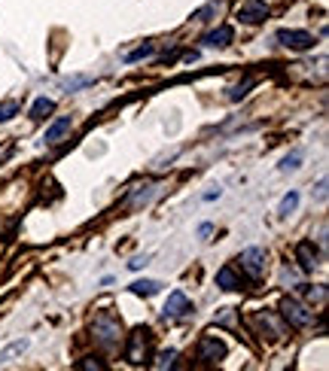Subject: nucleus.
<instances>
[{"instance_id":"nucleus-5","label":"nucleus","mask_w":329,"mask_h":371,"mask_svg":"<svg viewBox=\"0 0 329 371\" xmlns=\"http://www.w3.org/2000/svg\"><path fill=\"white\" fill-rule=\"evenodd\" d=\"M278 40L287 46V49H296V52H305V49H311L314 46V37L308 34V30H278Z\"/></svg>"},{"instance_id":"nucleus-13","label":"nucleus","mask_w":329,"mask_h":371,"mask_svg":"<svg viewBox=\"0 0 329 371\" xmlns=\"http://www.w3.org/2000/svg\"><path fill=\"white\" fill-rule=\"evenodd\" d=\"M156 195V183H143V186H134L132 192H128V207H143L147 201Z\"/></svg>"},{"instance_id":"nucleus-21","label":"nucleus","mask_w":329,"mask_h":371,"mask_svg":"<svg viewBox=\"0 0 329 371\" xmlns=\"http://www.w3.org/2000/svg\"><path fill=\"white\" fill-rule=\"evenodd\" d=\"M299 161H302V152H293V156H287V159H284L281 171H296V168H299Z\"/></svg>"},{"instance_id":"nucleus-9","label":"nucleus","mask_w":329,"mask_h":371,"mask_svg":"<svg viewBox=\"0 0 329 371\" xmlns=\"http://www.w3.org/2000/svg\"><path fill=\"white\" fill-rule=\"evenodd\" d=\"M317 259H320V253H317L314 241H299V244H296V262H299L302 271H314Z\"/></svg>"},{"instance_id":"nucleus-23","label":"nucleus","mask_w":329,"mask_h":371,"mask_svg":"<svg viewBox=\"0 0 329 371\" xmlns=\"http://www.w3.org/2000/svg\"><path fill=\"white\" fill-rule=\"evenodd\" d=\"M89 76H76V80H64V82H61V86H64V89H82V86H89Z\"/></svg>"},{"instance_id":"nucleus-10","label":"nucleus","mask_w":329,"mask_h":371,"mask_svg":"<svg viewBox=\"0 0 329 371\" xmlns=\"http://www.w3.org/2000/svg\"><path fill=\"white\" fill-rule=\"evenodd\" d=\"M198 359H204V362L226 359V344L217 341V338H202V344H198Z\"/></svg>"},{"instance_id":"nucleus-18","label":"nucleus","mask_w":329,"mask_h":371,"mask_svg":"<svg viewBox=\"0 0 329 371\" xmlns=\"http://www.w3.org/2000/svg\"><path fill=\"white\" fill-rule=\"evenodd\" d=\"M15 113H19V100H3L0 104V122H10Z\"/></svg>"},{"instance_id":"nucleus-2","label":"nucleus","mask_w":329,"mask_h":371,"mask_svg":"<svg viewBox=\"0 0 329 371\" xmlns=\"http://www.w3.org/2000/svg\"><path fill=\"white\" fill-rule=\"evenodd\" d=\"M150 353H152V335H150V329H147V326L134 329L132 335H128V350H125V356L137 365V362H147Z\"/></svg>"},{"instance_id":"nucleus-4","label":"nucleus","mask_w":329,"mask_h":371,"mask_svg":"<svg viewBox=\"0 0 329 371\" xmlns=\"http://www.w3.org/2000/svg\"><path fill=\"white\" fill-rule=\"evenodd\" d=\"M265 265H269V262H265V250H259V246H247V250L241 253V268L254 277V280H259V277L265 274Z\"/></svg>"},{"instance_id":"nucleus-26","label":"nucleus","mask_w":329,"mask_h":371,"mask_svg":"<svg viewBox=\"0 0 329 371\" xmlns=\"http://www.w3.org/2000/svg\"><path fill=\"white\" fill-rule=\"evenodd\" d=\"M143 265H147V256H137V259L128 262V268H132V271H137V268H143Z\"/></svg>"},{"instance_id":"nucleus-12","label":"nucleus","mask_w":329,"mask_h":371,"mask_svg":"<svg viewBox=\"0 0 329 371\" xmlns=\"http://www.w3.org/2000/svg\"><path fill=\"white\" fill-rule=\"evenodd\" d=\"M254 323H256V326L263 329V332L269 329V338H274V341H278V338L284 335V326H281V320H278L274 314H256V316H254Z\"/></svg>"},{"instance_id":"nucleus-16","label":"nucleus","mask_w":329,"mask_h":371,"mask_svg":"<svg viewBox=\"0 0 329 371\" xmlns=\"http://www.w3.org/2000/svg\"><path fill=\"white\" fill-rule=\"evenodd\" d=\"M159 289H162V283H159V280H134L132 283L134 296H156Z\"/></svg>"},{"instance_id":"nucleus-20","label":"nucleus","mask_w":329,"mask_h":371,"mask_svg":"<svg viewBox=\"0 0 329 371\" xmlns=\"http://www.w3.org/2000/svg\"><path fill=\"white\" fill-rule=\"evenodd\" d=\"M174 359H177V350H165L162 356H159L156 368H171V365H174Z\"/></svg>"},{"instance_id":"nucleus-3","label":"nucleus","mask_w":329,"mask_h":371,"mask_svg":"<svg viewBox=\"0 0 329 371\" xmlns=\"http://www.w3.org/2000/svg\"><path fill=\"white\" fill-rule=\"evenodd\" d=\"M281 314H284V320H290V326H296V329L311 326V320H314V311H308V307H305L302 301H296V298L281 301Z\"/></svg>"},{"instance_id":"nucleus-15","label":"nucleus","mask_w":329,"mask_h":371,"mask_svg":"<svg viewBox=\"0 0 329 371\" xmlns=\"http://www.w3.org/2000/svg\"><path fill=\"white\" fill-rule=\"evenodd\" d=\"M52 110H55V100H49V98H37L34 100V107H30V119H46Z\"/></svg>"},{"instance_id":"nucleus-14","label":"nucleus","mask_w":329,"mask_h":371,"mask_svg":"<svg viewBox=\"0 0 329 371\" xmlns=\"http://www.w3.org/2000/svg\"><path fill=\"white\" fill-rule=\"evenodd\" d=\"M217 286L220 289H241V277L235 274V268L232 265H226V268H220V274H217Z\"/></svg>"},{"instance_id":"nucleus-27","label":"nucleus","mask_w":329,"mask_h":371,"mask_svg":"<svg viewBox=\"0 0 329 371\" xmlns=\"http://www.w3.org/2000/svg\"><path fill=\"white\" fill-rule=\"evenodd\" d=\"M220 195H223V192L213 189V192H208V195H204V201H213V198H220Z\"/></svg>"},{"instance_id":"nucleus-19","label":"nucleus","mask_w":329,"mask_h":371,"mask_svg":"<svg viewBox=\"0 0 329 371\" xmlns=\"http://www.w3.org/2000/svg\"><path fill=\"white\" fill-rule=\"evenodd\" d=\"M152 55V43H143L141 49H134V52H128L125 61H141V58H150Z\"/></svg>"},{"instance_id":"nucleus-6","label":"nucleus","mask_w":329,"mask_h":371,"mask_svg":"<svg viewBox=\"0 0 329 371\" xmlns=\"http://www.w3.org/2000/svg\"><path fill=\"white\" fill-rule=\"evenodd\" d=\"M189 311H193V305H189V298L183 296V292H171L162 307V316L165 320H177V316H186Z\"/></svg>"},{"instance_id":"nucleus-17","label":"nucleus","mask_w":329,"mask_h":371,"mask_svg":"<svg viewBox=\"0 0 329 371\" xmlns=\"http://www.w3.org/2000/svg\"><path fill=\"white\" fill-rule=\"evenodd\" d=\"M296 207H299V192H290V195H284V201H281L278 213L281 216H290V213H296Z\"/></svg>"},{"instance_id":"nucleus-22","label":"nucleus","mask_w":329,"mask_h":371,"mask_svg":"<svg viewBox=\"0 0 329 371\" xmlns=\"http://www.w3.org/2000/svg\"><path fill=\"white\" fill-rule=\"evenodd\" d=\"M308 301H326V286H317V289H305Z\"/></svg>"},{"instance_id":"nucleus-1","label":"nucleus","mask_w":329,"mask_h":371,"mask_svg":"<svg viewBox=\"0 0 329 371\" xmlns=\"http://www.w3.org/2000/svg\"><path fill=\"white\" fill-rule=\"evenodd\" d=\"M91 335H95L98 344L110 350V347H116L119 338H122V323L110 314H101V316H95V323H91Z\"/></svg>"},{"instance_id":"nucleus-11","label":"nucleus","mask_w":329,"mask_h":371,"mask_svg":"<svg viewBox=\"0 0 329 371\" xmlns=\"http://www.w3.org/2000/svg\"><path fill=\"white\" fill-rule=\"evenodd\" d=\"M232 37H235V30L229 28V25H223V28L211 30V34H204L202 43L208 46V49H220V46H229V43H232Z\"/></svg>"},{"instance_id":"nucleus-8","label":"nucleus","mask_w":329,"mask_h":371,"mask_svg":"<svg viewBox=\"0 0 329 371\" xmlns=\"http://www.w3.org/2000/svg\"><path fill=\"white\" fill-rule=\"evenodd\" d=\"M71 131H73V122L67 119V116H61V119H55V122H52L49 128H46V134H43V143H46V146H58V143L64 141L67 134H71Z\"/></svg>"},{"instance_id":"nucleus-7","label":"nucleus","mask_w":329,"mask_h":371,"mask_svg":"<svg viewBox=\"0 0 329 371\" xmlns=\"http://www.w3.org/2000/svg\"><path fill=\"white\" fill-rule=\"evenodd\" d=\"M238 19L244 25H259V21L269 19V6L263 3V0H247V3L238 10Z\"/></svg>"},{"instance_id":"nucleus-25","label":"nucleus","mask_w":329,"mask_h":371,"mask_svg":"<svg viewBox=\"0 0 329 371\" xmlns=\"http://www.w3.org/2000/svg\"><path fill=\"white\" fill-rule=\"evenodd\" d=\"M80 368H98V371H101V368H104V362H101V359H95V356H89L86 362H80Z\"/></svg>"},{"instance_id":"nucleus-24","label":"nucleus","mask_w":329,"mask_h":371,"mask_svg":"<svg viewBox=\"0 0 329 371\" xmlns=\"http://www.w3.org/2000/svg\"><path fill=\"white\" fill-rule=\"evenodd\" d=\"M250 86H254V80H247V82H244V86H238V89H232V95H229V98H232V100H238V98H244V95H247V89Z\"/></svg>"}]
</instances>
